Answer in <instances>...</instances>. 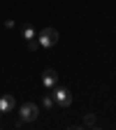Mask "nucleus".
Wrapping results in <instances>:
<instances>
[{
  "label": "nucleus",
  "mask_w": 116,
  "mask_h": 130,
  "mask_svg": "<svg viewBox=\"0 0 116 130\" xmlns=\"http://www.w3.org/2000/svg\"><path fill=\"white\" fill-rule=\"evenodd\" d=\"M14 111V95H0V114Z\"/></svg>",
  "instance_id": "obj_5"
},
{
  "label": "nucleus",
  "mask_w": 116,
  "mask_h": 130,
  "mask_svg": "<svg viewBox=\"0 0 116 130\" xmlns=\"http://www.w3.org/2000/svg\"><path fill=\"white\" fill-rule=\"evenodd\" d=\"M37 116H40V107L35 102H23L19 107V119H21V123H32Z\"/></svg>",
  "instance_id": "obj_1"
},
{
  "label": "nucleus",
  "mask_w": 116,
  "mask_h": 130,
  "mask_svg": "<svg viewBox=\"0 0 116 130\" xmlns=\"http://www.w3.org/2000/svg\"><path fill=\"white\" fill-rule=\"evenodd\" d=\"M84 125H95V114H86V116H84Z\"/></svg>",
  "instance_id": "obj_7"
},
{
  "label": "nucleus",
  "mask_w": 116,
  "mask_h": 130,
  "mask_svg": "<svg viewBox=\"0 0 116 130\" xmlns=\"http://www.w3.org/2000/svg\"><path fill=\"white\" fill-rule=\"evenodd\" d=\"M54 102L60 105V107H70V105H72V95H70V91L63 88V86H56V91H54Z\"/></svg>",
  "instance_id": "obj_3"
},
{
  "label": "nucleus",
  "mask_w": 116,
  "mask_h": 130,
  "mask_svg": "<svg viewBox=\"0 0 116 130\" xmlns=\"http://www.w3.org/2000/svg\"><path fill=\"white\" fill-rule=\"evenodd\" d=\"M37 42H40V46H54L58 42V30L56 28H44V30H40Z\"/></svg>",
  "instance_id": "obj_2"
},
{
  "label": "nucleus",
  "mask_w": 116,
  "mask_h": 130,
  "mask_svg": "<svg viewBox=\"0 0 116 130\" xmlns=\"http://www.w3.org/2000/svg\"><path fill=\"white\" fill-rule=\"evenodd\" d=\"M23 37H26V40H32V37H37V32L32 30L30 26H26V28H23Z\"/></svg>",
  "instance_id": "obj_6"
},
{
  "label": "nucleus",
  "mask_w": 116,
  "mask_h": 130,
  "mask_svg": "<svg viewBox=\"0 0 116 130\" xmlns=\"http://www.w3.org/2000/svg\"><path fill=\"white\" fill-rule=\"evenodd\" d=\"M28 49H30V51H35V49H40V42H37V37L28 40Z\"/></svg>",
  "instance_id": "obj_9"
},
{
  "label": "nucleus",
  "mask_w": 116,
  "mask_h": 130,
  "mask_svg": "<svg viewBox=\"0 0 116 130\" xmlns=\"http://www.w3.org/2000/svg\"><path fill=\"white\" fill-rule=\"evenodd\" d=\"M42 105L51 109V105H56V102H54V95H44V100H42Z\"/></svg>",
  "instance_id": "obj_8"
},
{
  "label": "nucleus",
  "mask_w": 116,
  "mask_h": 130,
  "mask_svg": "<svg viewBox=\"0 0 116 130\" xmlns=\"http://www.w3.org/2000/svg\"><path fill=\"white\" fill-rule=\"evenodd\" d=\"M42 84L46 88H56L58 86V72L56 70H44L42 72Z\"/></svg>",
  "instance_id": "obj_4"
}]
</instances>
